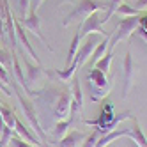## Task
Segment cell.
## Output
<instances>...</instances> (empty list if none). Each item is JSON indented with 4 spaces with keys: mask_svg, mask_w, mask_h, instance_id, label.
Returning a JSON list of instances; mask_svg holds the SVG:
<instances>
[{
    "mask_svg": "<svg viewBox=\"0 0 147 147\" xmlns=\"http://www.w3.org/2000/svg\"><path fill=\"white\" fill-rule=\"evenodd\" d=\"M11 85L14 87V94H16V98H18V103H20V108H22L23 115H25V119L28 121V126H30V129H32L41 140H43L45 144L50 145V138H48V135L46 131L41 128V124H39V119H37V113H36V108H34V103L28 99V96L23 92V89L18 85V83L11 78Z\"/></svg>",
    "mask_w": 147,
    "mask_h": 147,
    "instance_id": "obj_1",
    "label": "cell"
},
{
    "mask_svg": "<svg viewBox=\"0 0 147 147\" xmlns=\"http://www.w3.org/2000/svg\"><path fill=\"white\" fill-rule=\"evenodd\" d=\"M46 94H50L48 99L51 103V112H53V117L55 121H66L69 119L71 115V89H67L66 85H62L60 89H53V90H48Z\"/></svg>",
    "mask_w": 147,
    "mask_h": 147,
    "instance_id": "obj_2",
    "label": "cell"
},
{
    "mask_svg": "<svg viewBox=\"0 0 147 147\" xmlns=\"http://www.w3.org/2000/svg\"><path fill=\"white\" fill-rule=\"evenodd\" d=\"M87 82H89V85H87V90H89V98L90 101H101L108 96V92H110V78L105 75L103 71H99L98 67H92L89 71V75H87Z\"/></svg>",
    "mask_w": 147,
    "mask_h": 147,
    "instance_id": "obj_3",
    "label": "cell"
},
{
    "mask_svg": "<svg viewBox=\"0 0 147 147\" xmlns=\"http://www.w3.org/2000/svg\"><path fill=\"white\" fill-rule=\"evenodd\" d=\"M107 9V5L101 4L99 0H76V5L73 7V11L66 14V18L62 20V25L67 27L75 22H83L87 16H90L96 11H103Z\"/></svg>",
    "mask_w": 147,
    "mask_h": 147,
    "instance_id": "obj_4",
    "label": "cell"
},
{
    "mask_svg": "<svg viewBox=\"0 0 147 147\" xmlns=\"http://www.w3.org/2000/svg\"><path fill=\"white\" fill-rule=\"evenodd\" d=\"M138 23H140V14L138 16H128V18H122L119 25H117V30H115V36L110 37V43H108V48H113L117 46L121 41L124 39H129L135 32L136 28H138Z\"/></svg>",
    "mask_w": 147,
    "mask_h": 147,
    "instance_id": "obj_5",
    "label": "cell"
},
{
    "mask_svg": "<svg viewBox=\"0 0 147 147\" xmlns=\"http://www.w3.org/2000/svg\"><path fill=\"white\" fill-rule=\"evenodd\" d=\"M99 14H101V13L96 11V13H92L90 16H87V18L82 22V25H80V28H78L82 39L87 37V36H90V34H99V36H103V37L108 36V32L103 28V22H101V16H99Z\"/></svg>",
    "mask_w": 147,
    "mask_h": 147,
    "instance_id": "obj_6",
    "label": "cell"
},
{
    "mask_svg": "<svg viewBox=\"0 0 147 147\" xmlns=\"http://www.w3.org/2000/svg\"><path fill=\"white\" fill-rule=\"evenodd\" d=\"M101 39L103 37H99V34H90V36H87L85 43L78 48V53H76V57H75V60H73V62H76L78 67H82L83 64H87L89 59L94 53V50H96V46L101 43Z\"/></svg>",
    "mask_w": 147,
    "mask_h": 147,
    "instance_id": "obj_7",
    "label": "cell"
},
{
    "mask_svg": "<svg viewBox=\"0 0 147 147\" xmlns=\"http://www.w3.org/2000/svg\"><path fill=\"white\" fill-rule=\"evenodd\" d=\"M18 20H20V18H18ZM20 22H22V25H23L25 28H28V32H32V34H34V36H36L50 51L53 50V48L50 46L48 39L43 36V32H41V16H39L36 11H28V16H25L23 20H20Z\"/></svg>",
    "mask_w": 147,
    "mask_h": 147,
    "instance_id": "obj_8",
    "label": "cell"
},
{
    "mask_svg": "<svg viewBox=\"0 0 147 147\" xmlns=\"http://www.w3.org/2000/svg\"><path fill=\"white\" fill-rule=\"evenodd\" d=\"M122 71H124V82H122V99L128 98V94L133 87V78H135V62H133V55L128 48L122 60Z\"/></svg>",
    "mask_w": 147,
    "mask_h": 147,
    "instance_id": "obj_9",
    "label": "cell"
},
{
    "mask_svg": "<svg viewBox=\"0 0 147 147\" xmlns=\"http://www.w3.org/2000/svg\"><path fill=\"white\" fill-rule=\"evenodd\" d=\"M22 59H23V64H25V69H27V75H25L27 83H28V87L32 89V87L39 85L41 78H43V75H45V67L41 64H36V62H30L27 53H22Z\"/></svg>",
    "mask_w": 147,
    "mask_h": 147,
    "instance_id": "obj_10",
    "label": "cell"
},
{
    "mask_svg": "<svg viewBox=\"0 0 147 147\" xmlns=\"http://www.w3.org/2000/svg\"><path fill=\"white\" fill-rule=\"evenodd\" d=\"M71 115L69 119L75 122V117L78 113H82V108H83V92H82V87H80V80L75 76L73 78V87H71Z\"/></svg>",
    "mask_w": 147,
    "mask_h": 147,
    "instance_id": "obj_11",
    "label": "cell"
},
{
    "mask_svg": "<svg viewBox=\"0 0 147 147\" xmlns=\"http://www.w3.org/2000/svg\"><path fill=\"white\" fill-rule=\"evenodd\" d=\"M113 117H115V113H113V105H112L110 101H105L103 107H101V112H99V117L94 119V121L83 119V122H85L87 126H94L96 129H101L103 126L107 124V122H110Z\"/></svg>",
    "mask_w": 147,
    "mask_h": 147,
    "instance_id": "obj_12",
    "label": "cell"
},
{
    "mask_svg": "<svg viewBox=\"0 0 147 147\" xmlns=\"http://www.w3.org/2000/svg\"><path fill=\"white\" fill-rule=\"evenodd\" d=\"M14 28H16V37H18V43L23 46V50L27 51V53L30 55V59H32V62H36V64H39V57L36 53V50L32 48V45H30V41L27 39V34H25V27L22 25V22H20L18 18H14Z\"/></svg>",
    "mask_w": 147,
    "mask_h": 147,
    "instance_id": "obj_13",
    "label": "cell"
},
{
    "mask_svg": "<svg viewBox=\"0 0 147 147\" xmlns=\"http://www.w3.org/2000/svg\"><path fill=\"white\" fill-rule=\"evenodd\" d=\"M78 69V64L76 62H73L69 67H66L64 71H57V69H45V75L50 76V78H55L59 80L60 83H67L71 82V78H75V73Z\"/></svg>",
    "mask_w": 147,
    "mask_h": 147,
    "instance_id": "obj_14",
    "label": "cell"
},
{
    "mask_svg": "<svg viewBox=\"0 0 147 147\" xmlns=\"http://www.w3.org/2000/svg\"><path fill=\"white\" fill-rule=\"evenodd\" d=\"M83 140H85V135H83L82 131L71 129V131H67V133L59 140L57 147H80V145L83 144Z\"/></svg>",
    "mask_w": 147,
    "mask_h": 147,
    "instance_id": "obj_15",
    "label": "cell"
},
{
    "mask_svg": "<svg viewBox=\"0 0 147 147\" xmlns=\"http://www.w3.org/2000/svg\"><path fill=\"white\" fill-rule=\"evenodd\" d=\"M131 121H133V126H131V128H128L126 136L131 138L138 147H147V136L144 135V131H142V128H140V124H138V121H136L135 115L131 117Z\"/></svg>",
    "mask_w": 147,
    "mask_h": 147,
    "instance_id": "obj_16",
    "label": "cell"
},
{
    "mask_svg": "<svg viewBox=\"0 0 147 147\" xmlns=\"http://www.w3.org/2000/svg\"><path fill=\"white\" fill-rule=\"evenodd\" d=\"M80 41H82V36H80V30H76L75 36L71 39V46H69V51H67V57H66V67H69L75 60L76 53H78V48H80Z\"/></svg>",
    "mask_w": 147,
    "mask_h": 147,
    "instance_id": "obj_17",
    "label": "cell"
},
{
    "mask_svg": "<svg viewBox=\"0 0 147 147\" xmlns=\"http://www.w3.org/2000/svg\"><path fill=\"white\" fill-rule=\"evenodd\" d=\"M112 60H113V48H108L107 50V53L103 55V59H99L96 64H94V67H98L99 71H103L105 75H110V64H112Z\"/></svg>",
    "mask_w": 147,
    "mask_h": 147,
    "instance_id": "obj_18",
    "label": "cell"
},
{
    "mask_svg": "<svg viewBox=\"0 0 147 147\" xmlns=\"http://www.w3.org/2000/svg\"><path fill=\"white\" fill-rule=\"evenodd\" d=\"M108 43H110V36H107V37H103L101 39V43L96 46V50H94V53H92V57L89 59V62L94 66L96 62L99 60V59H103V55L107 53V50H108Z\"/></svg>",
    "mask_w": 147,
    "mask_h": 147,
    "instance_id": "obj_19",
    "label": "cell"
},
{
    "mask_svg": "<svg viewBox=\"0 0 147 147\" xmlns=\"http://www.w3.org/2000/svg\"><path fill=\"white\" fill-rule=\"evenodd\" d=\"M0 115H2V119H4V122H5L7 128L14 129V126H16V117H14L11 107H7V105L0 103Z\"/></svg>",
    "mask_w": 147,
    "mask_h": 147,
    "instance_id": "obj_20",
    "label": "cell"
},
{
    "mask_svg": "<svg viewBox=\"0 0 147 147\" xmlns=\"http://www.w3.org/2000/svg\"><path fill=\"white\" fill-rule=\"evenodd\" d=\"M71 124H73V121H71V119H66V121H57V124H55L53 131H51L53 138H55V140H60L62 136H64V135L67 133V129L71 128Z\"/></svg>",
    "mask_w": 147,
    "mask_h": 147,
    "instance_id": "obj_21",
    "label": "cell"
},
{
    "mask_svg": "<svg viewBox=\"0 0 147 147\" xmlns=\"http://www.w3.org/2000/svg\"><path fill=\"white\" fill-rule=\"evenodd\" d=\"M122 2H124V0H110V2L107 4V9H105V16L101 18V22H103V23L110 22L112 16L115 14V11H117V7H119Z\"/></svg>",
    "mask_w": 147,
    "mask_h": 147,
    "instance_id": "obj_22",
    "label": "cell"
},
{
    "mask_svg": "<svg viewBox=\"0 0 147 147\" xmlns=\"http://www.w3.org/2000/svg\"><path fill=\"white\" fill-rule=\"evenodd\" d=\"M115 14H119V16H122V18H128V16H138V14H142V13H140V11H136V9H135L133 5H129V4L122 2V4L117 7Z\"/></svg>",
    "mask_w": 147,
    "mask_h": 147,
    "instance_id": "obj_23",
    "label": "cell"
},
{
    "mask_svg": "<svg viewBox=\"0 0 147 147\" xmlns=\"http://www.w3.org/2000/svg\"><path fill=\"white\" fill-rule=\"evenodd\" d=\"M136 32H138V36L142 37V41L147 45V14H140V23H138Z\"/></svg>",
    "mask_w": 147,
    "mask_h": 147,
    "instance_id": "obj_24",
    "label": "cell"
},
{
    "mask_svg": "<svg viewBox=\"0 0 147 147\" xmlns=\"http://www.w3.org/2000/svg\"><path fill=\"white\" fill-rule=\"evenodd\" d=\"M16 133H14V129H11V128H4V131H2V135H0V144H2L4 147H9V144H11V138L14 136Z\"/></svg>",
    "mask_w": 147,
    "mask_h": 147,
    "instance_id": "obj_25",
    "label": "cell"
},
{
    "mask_svg": "<svg viewBox=\"0 0 147 147\" xmlns=\"http://www.w3.org/2000/svg\"><path fill=\"white\" fill-rule=\"evenodd\" d=\"M0 39H2V43H7V36H5V20H4L2 4H0Z\"/></svg>",
    "mask_w": 147,
    "mask_h": 147,
    "instance_id": "obj_26",
    "label": "cell"
},
{
    "mask_svg": "<svg viewBox=\"0 0 147 147\" xmlns=\"http://www.w3.org/2000/svg\"><path fill=\"white\" fill-rule=\"evenodd\" d=\"M20 20H23L25 16H28L30 11V0H20Z\"/></svg>",
    "mask_w": 147,
    "mask_h": 147,
    "instance_id": "obj_27",
    "label": "cell"
},
{
    "mask_svg": "<svg viewBox=\"0 0 147 147\" xmlns=\"http://www.w3.org/2000/svg\"><path fill=\"white\" fill-rule=\"evenodd\" d=\"M11 147H36V145H32V144H28V142H25L23 138H20L18 135H14L13 138H11V144H9Z\"/></svg>",
    "mask_w": 147,
    "mask_h": 147,
    "instance_id": "obj_28",
    "label": "cell"
},
{
    "mask_svg": "<svg viewBox=\"0 0 147 147\" xmlns=\"http://www.w3.org/2000/svg\"><path fill=\"white\" fill-rule=\"evenodd\" d=\"M136 11H147V0H133V4H131Z\"/></svg>",
    "mask_w": 147,
    "mask_h": 147,
    "instance_id": "obj_29",
    "label": "cell"
},
{
    "mask_svg": "<svg viewBox=\"0 0 147 147\" xmlns=\"http://www.w3.org/2000/svg\"><path fill=\"white\" fill-rule=\"evenodd\" d=\"M45 4V0H30V11H36L37 13V9Z\"/></svg>",
    "mask_w": 147,
    "mask_h": 147,
    "instance_id": "obj_30",
    "label": "cell"
},
{
    "mask_svg": "<svg viewBox=\"0 0 147 147\" xmlns=\"http://www.w3.org/2000/svg\"><path fill=\"white\" fill-rule=\"evenodd\" d=\"M0 90H2V94H5V96H7V98H11V96H13V90H11V89H9L7 85H4V83H2V82H0Z\"/></svg>",
    "mask_w": 147,
    "mask_h": 147,
    "instance_id": "obj_31",
    "label": "cell"
},
{
    "mask_svg": "<svg viewBox=\"0 0 147 147\" xmlns=\"http://www.w3.org/2000/svg\"><path fill=\"white\" fill-rule=\"evenodd\" d=\"M4 128H5V122H4V119H2V115H0V135H2Z\"/></svg>",
    "mask_w": 147,
    "mask_h": 147,
    "instance_id": "obj_32",
    "label": "cell"
},
{
    "mask_svg": "<svg viewBox=\"0 0 147 147\" xmlns=\"http://www.w3.org/2000/svg\"><path fill=\"white\" fill-rule=\"evenodd\" d=\"M0 147H4V145H2V144H0Z\"/></svg>",
    "mask_w": 147,
    "mask_h": 147,
    "instance_id": "obj_33",
    "label": "cell"
}]
</instances>
